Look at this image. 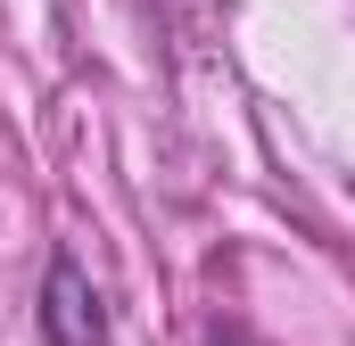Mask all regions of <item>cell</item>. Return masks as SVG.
Returning <instances> with one entry per match:
<instances>
[{
	"label": "cell",
	"mask_w": 355,
	"mask_h": 346,
	"mask_svg": "<svg viewBox=\"0 0 355 346\" xmlns=\"http://www.w3.org/2000/svg\"><path fill=\"white\" fill-rule=\"evenodd\" d=\"M42 346H107V313H99V289L83 280V264L58 256L42 280Z\"/></svg>",
	"instance_id": "cell-1"
},
{
	"label": "cell",
	"mask_w": 355,
	"mask_h": 346,
	"mask_svg": "<svg viewBox=\"0 0 355 346\" xmlns=\"http://www.w3.org/2000/svg\"><path fill=\"white\" fill-rule=\"evenodd\" d=\"M207 346H240V338H207Z\"/></svg>",
	"instance_id": "cell-2"
}]
</instances>
